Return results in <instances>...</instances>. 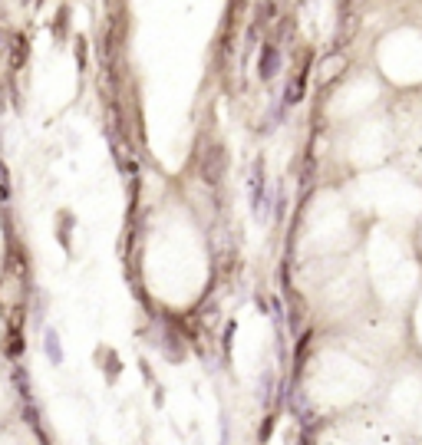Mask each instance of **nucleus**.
I'll list each match as a JSON object with an SVG mask.
<instances>
[{"label":"nucleus","mask_w":422,"mask_h":445,"mask_svg":"<svg viewBox=\"0 0 422 445\" xmlns=\"http://www.w3.org/2000/svg\"><path fill=\"white\" fill-rule=\"evenodd\" d=\"M274 63H277V47H274V43H268V47H264V57H261V76H264V80H270Z\"/></svg>","instance_id":"3"},{"label":"nucleus","mask_w":422,"mask_h":445,"mask_svg":"<svg viewBox=\"0 0 422 445\" xmlns=\"http://www.w3.org/2000/svg\"><path fill=\"white\" fill-rule=\"evenodd\" d=\"M343 70H347V57L337 53V57H327L320 66H316V76H320L323 82H330V80H337V73H343Z\"/></svg>","instance_id":"2"},{"label":"nucleus","mask_w":422,"mask_h":445,"mask_svg":"<svg viewBox=\"0 0 422 445\" xmlns=\"http://www.w3.org/2000/svg\"><path fill=\"white\" fill-rule=\"evenodd\" d=\"M304 86H307V82H304V73H297V76H293V82H291V89H287V99L293 103L297 96L304 93Z\"/></svg>","instance_id":"4"},{"label":"nucleus","mask_w":422,"mask_h":445,"mask_svg":"<svg viewBox=\"0 0 422 445\" xmlns=\"http://www.w3.org/2000/svg\"><path fill=\"white\" fill-rule=\"evenodd\" d=\"M221 172H224V149L221 145H211L208 155L201 159V175L208 178V185H214L221 178Z\"/></svg>","instance_id":"1"}]
</instances>
